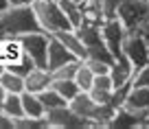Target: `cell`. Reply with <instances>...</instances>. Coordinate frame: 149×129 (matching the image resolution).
Returning <instances> with one entry per match:
<instances>
[{
	"instance_id": "6da1fadb",
	"label": "cell",
	"mask_w": 149,
	"mask_h": 129,
	"mask_svg": "<svg viewBox=\"0 0 149 129\" xmlns=\"http://www.w3.org/2000/svg\"><path fill=\"white\" fill-rule=\"evenodd\" d=\"M35 31H42V26H40V20H37L31 2L29 5H11L0 15V35L18 37Z\"/></svg>"
},
{
	"instance_id": "7a4b0ae2",
	"label": "cell",
	"mask_w": 149,
	"mask_h": 129,
	"mask_svg": "<svg viewBox=\"0 0 149 129\" xmlns=\"http://www.w3.org/2000/svg\"><path fill=\"white\" fill-rule=\"evenodd\" d=\"M31 5H33V9H35V15H37V20H40V26H42L44 33L55 35V33H59V31L72 28L70 20L66 18V13L61 11L57 0H33Z\"/></svg>"
},
{
	"instance_id": "3957f363",
	"label": "cell",
	"mask_w": 149,
	"mask_h": 129,
	"mask_svg": "<svg viewBox=\"0 0 149 129\" xmlns=\"http://www.w3.org/2000/svg\"><path fill=\"white\" fill-rule=\"evenodd\" d=\"M116 18L125 24L127 31H143V26L149 22V2H143V0H123L118 5Z\"/></svg>"
},
{
	"instance_id": "277c9868",
	"label": "cell",
	"mask_w": 149,
	"mask_h": 129,
	"mask_svg": "<svg viewBox=\"0 0 149 129\" xmlns=\"http://www.w3.org/2000/svg\"><path fill=\"white\" fill-rule=\"evenodd\" d=\"M20 44H22L24 53L35 61L37 68H46L48 64V42H51V35L44 31H35V33H24V35H18Z\"/></svg>"
},
{
	"instance_id": "5b68a950",
	"label": "cell",
	"mask_w": 149,
	"mask_h": 129,
	"mask_svg": "<svg viewBox=\"0 0 149 129\" xmlns=\"http://www.w3.org/2000/svg\"><path fill=\"white\" fill-rule=\"evenodd\" d=\"M123 55L132 61L136 70L149 64V37L143 31H130L123 42Z\"/></svg>"
},
{
	"instance_id": "8992f818",
	"label": "cell",
	"mask_w": 149,
	"mask_h": 129,
	"mask_svg": "<svg viewBox=\"0 0 149 129\" xmlns=\"http://www.w3.org/2000/svg\"><path fill=\"white\" fill-rule=\"evenodd\" d=\"M127 33H130V31L125 28V24H123L118 18H105V22L101 24L103 42H105V46L112 51L114 57L123 53V42H125Z\"/></svg>"
},
{
	"instance_id": "52a82bcc",
	"label": "cell",
	"mask_w": 149,
	"mask_h": 129,
	"mask_svg": "<svg viewBox=\"0 0 149 129\" xmlns=\"http://www.w3.org/2000/svg\"><path fill=\"white\" fill-rule=\"evenodd\" d=\"M44 118H46L48 127H55V129H59V127H88V123H86L70 105L48 110Z\"/></svg>"
},
{
	"instance_id": "ba28073f",
	"label": "cell",
	"mask_w": 149,
	"mask_h": 129,
	"mask_svg": "<svg viewBox=\"0 0 149 129\" xmlns=\"http://www.w3.org/2000/svg\"><path fill=\"white\" fill-rule=\"evenodd\" d=\"M77 59L79 57L74 55V53H70L55 35H51V42H48V64H46L48 70H55L59 66L68 64V61H77Z\"/></svg>"
},
{
	"instance_id": "9c48e42d",
	"label": "cell",
	"mask_w": 149,
	"mask_h": 129,
	"mask_svg": "<svg viewBox=\"0 0 149 129\" xmlns=\"http://www.w3.org/2000/svg\"><path fill=\"white\" fill-rule=\"evenodd\" d=\"M134 72H136V68L132 66V61L127 59L123 53L114 57V64H112V68H110V77H112V81H114V88H118V85H123V83L132 81Z\"/></svg>"
},
{
	"instance_id": "30bf717a",
	"label": "cell",
	"mask_w": 149,
	"mask_h": 129,
	"mask_svg": "<svg viewBox=\"0 0 149 129\" xmlns=\"http://www.w3.org/2000/svg\"><path fill=\"white\" fill-rule=\"evenodd\" d=\"M88 94L97 103H110L112 101V94H114V81H112L110 72L97 74V77H94V85L90 88Z\"/></svg>"
},
{
	"instance_id": "8fae6325",
	"label": "cell",
	"mask_w": 149,
	"mask_h": 129,
	"mask_svg": "<svg viewBox=\"0 0 149 129\" xmlns=\"http://www.w3.org/2000/svg\"><path fill=\"white\" fill-rule=\"evenodd\" d=\"M55 37L64 44L66 48H68L70 53H74V55L79 57L81 61L88 57V48H86V44H84V40H81V35L77 33V28H68V31H59V33H55Z\"/></svg>"
},
{
	"instance_id": "7c38bea8",
	"label": "cell",
	"mask_w": 149,
	"mask_h": 129,
	"mask_svg": "<svg viewBox=\"0 0 149 129\" xmlns=\"http://www.w3.org/2000/svg\"><path fill=\"white\" fill-rule=\"evenodd\" d=\"M125 107H130L143 118H147L149 116V88H134L132 85L130 94L125 98Z\"/></svg>"
},
{
	"instance_id": "4fadbf2b",
	"label": "cell",
	"mask_w": 149,
	"mask_h": 129,
	"mask_svg": "<svg viewBox=\"0 0 149 129\" xmlns=\"http://www.w3.org/2000/svg\"><path fill=\"white\" fill-rule=\"evenodd\" d=\"M51 83H53V74L48 68H33L31 72L24 77V85H26L29 92H42V90L51 88Z\"/></svg>"
},
{
	"instance_id": "5bb4252c",
	"label": "cell",
	"mask_w": 149,
	"mask_h": 129,
	"mask_svg": "<svg viewBox=\"0 0 149 129\" xmlns=\"http://www.w3.org/2000/svg\"><path fill=\"white\" fill-rule=\"evenodd\" d=\"M145 125V118L140 114H136L134 110H130V107H118L116 112H114V116H112L110 120V127H143Z\"/></svg>"
},
{
	"instance_id": "9a60e30c",
	"label": "cell",
	"mask_w": 149,
	"mask_h": 129,
	"mask_svg": "<svg viewBox=\"0 0 149 129\" xmlns=\"http://www.w3.org/2000/svg\"><path fill=\"white\" fill-rule=\"evenodd\" d=\"M22 107H24V114L31 116V118H44V116H46V107L42 105L37 92L24 90L22 92Z\"/></svg>"
},
{
	"instance_id": "2e32d148",
	"label": "cell",
	"mask_w": 149,
	"mask_h": 129,
	"mask_svg": "<svg viewBox=\"0 0 149 129\" xmlns=\"http://www.w3.org/2000/svg\"><path fill=\"white\" fill-rule=\"evenodd\" d=\"M0 112H5V114L11 116L13 120L26 116V114H24V107H22V94L9 92V94H7V98H5V103H2V110H0Z\"/></svg>"
},
{
	"instance_id": "e0dca14e",
	"label": "cell",
	"mask_w": 149,
	"mask_h": 129,
	"mask_svg": "<svg viewBox=\"0 0 149 129\" xmlns=\"http://www.w3.org/2000/svg\"><path fill=\"white\" fill-rule=\"evenodd\" d=\"M37 96H40V101H42V105L46 107V112L48 110H55V107H64V105H68V101H66L64 96H61L59 92H57L55 88H46V90H42V92H37Z\"/></svg>"
},
{
	"instance_id": "ac0fdd59",
	"label": "cell",
	"mask_w": 149,
	"mask_h": 129,
	"mask_svg": "<svg viewBox=\"0 0 149 129\" xmlns=\"http://www.w3.org/2000/svg\"><path fill=\"white\" fill-rule=\"evenodd\" d=\"M51 85H53V88H55V90H57V92H59V94H61V96H64L68 103H70L74 96H77V94L81 92L74 79H53Z\"/></svg>"
},
{
	"instance_id": "d6986e66",
	"label": "cell",
	"mask_w": 149,
	"mask_h": 129,
	"mask_svg": "<svg viewBox=\"0 0 149 129\" xmlns=\"http://www.w3.org/2000/svg\"><path fill=\"white\" fill-rule=\"evenodd\" d=\"M0 83L5 85L7 92H18V94H22L24 90H26L22 74H15V72H11V70H7V68H5V72H2V77H0Z\"/></svg>"
},
{
	"instance_id": "ffe728a7",
	"label": "cell",
	"mask_w": 149,
	"mask_h": 129,
	"mask_svg": "<svg viewBox=\"0 0 149 129\" xmlns=\"http://www.w3.org/2000/svg\"><path fill=\"white\" fill-rule=\"evenodd\" d=\"M94 77H97V74L90 70V66L86 64V61H81L79 68H77V74H74V81H77L81 92H90V88L94 85Z\"/></svg>"
},
{
	"instance_id": "44dd1931",
	"label": "cell",
	"mask_w": 149,
	"mask_h": 129,
	"mask_svg": "<svg viewBox=\"0 0 149 129\" xmlns=\"http://www.w3.org/2000/svg\"><path fill=\"white\" fill-rule=\"evenodd\" d=\"M61 7V11L66 13V18L70 20L72 28H79L84 18H81V9H79V2H74V0H57Z\"/></svg>"
},
{
	"instance_id": "7402d4cb",
	"label": "cell",
	"mask_w": 149,
	"mask_h": 129,
	"mask_svg": "<svg viewBox=\"0 0 149 129\" xmlns=\"http://www.w3.org/2000/svg\"><path fill=\"white\" fill-rule=\"evenodd\" d=\"M7 70H11V72H15V74H22V77H26L29 72H31L33 68H35V61L31 59V57L24 53L22 57H20L18 61H13V64H9V66H5Z\"/></svg>"
},
{
	"instance_id": "603a6c76",
	"label": "cell",
	"mask_w": 149,
	"mask_h": 129,
	"mask_svg": "<svg viewBox=\"0 0 149 129\" xmlns=\"http://www.w3.org/2000/svg\"><path fill=\"white\" fill-rule=\"evenodd\" d=\"M79 64H81V59H77V61H68V64H64V66H59V68L51 70L53 79H74Z\"/></svg>"
},
{
	"instance_id": "cb8c5ba5",
	"label": "cell",
	"mask_w": 149,
	"mask_h": 129,
	"mask_svg": "<svg viewBox=\"0 0 149 129\" xmlns=\"http://www.w3.org/2000/svg\"><path fill=\"white\" fill-rule=\"evenodd\" d=\"M132 85L134 88H149V64L138 68L132 77Z\"/></svg>"
},
{
	"instance_id": "d4e9b609",
	"label": "cell",
	"mask_w": 149,
	"mask_h": 129,
	"mask_svg": "<svg viewBox=\"0 0 149 129\" xmlns=\"http://www.w3.org/2000/svg\"><path fill=\"white\" fill-rule=\"evenodd\" d=\"M84 61L90 66V70H92L94 74H105V72H110V68H112V64L101 61V59H92V57H88V59H84Z\"/></svg>"
},
{
	"instance_id": "484cf974",
	"label": "cell",
	"mask_w": 149,
	"mask_h": 129,
	"mask_svg": "<svg viewBox=\"0 0 149 129\" xmlns=\"http://www.w3.org/2000/svg\"><path fill=\"white\" fill-rule=\"evenodd\" d=\"M0 127H13V118L7 116L5 112H0Z\"/></svg>"
},
{
	"instance_id": "4316f807",
	"label": "cell",
	"mask_w": 149,
	"mask_h": 129,
	"mask_svg": "<svg viewBox=\"0 0 149 129\" xmlns=\"http://www.w3.org/2000/svg\"><path fill=\"white\" fill-rule=\"evenodd\" d=\"M7 90H5V85H2V83H0V110H2V103H5V98H7Z\"/></svg>"
},
{
	"instance_id": "83f0119b",
	"label": "cell",
	"mask_w": 149,
	"mask_h": 129,
	"mask_svg": "<svg viewBox=\"0 0 149 129\" xmlns=\"http://www.w3.org/2000/svg\"><path fill=\"white\" fill-rule=\"evenodd\" d=\"M9 7H11V2H9V0H0V15L5 13V11L9 9Z\"/></svg>"
},
{
	"instance_id": "f1b7e54d",
	"label": "cell",
	"mask_w": 149,
	"mask_h": 129,
	"mask_svg": "<svg viewBox=\"0 0 149 129\" xmlns=\"http://www.w3.org/2000/svg\"><path fill=\"white\" fill-rule=\"evenodd\" d=\"M11 5H29V2H31V0H9Z\"/></svg>"
},
{
	"instance_id": "f546056e",
	"label": "cell",
	"mask_w": 149,
	"mask_h": 129,
	"mask_svg": "<svg viewBox=\"0 0 149 129\" xmlns=\"http://www.w3.org/2000/svg\"><path fill=\"white\" fill-rule=\"evenodd\" d=\"M143 33H145V35L149 37V22H147V24H145V26H143Z\"/></svg>"
},
{
	"instance_id": "4dcf8cb0",
	"label": "cell",
	"mask_w": 149,
	"mask_h": 129,
	"mask_svg": "<svg viewBox=\"0 0 149 129\" xmlns=\"http://www.w3.org/2000/svg\"><path fill=\"white\" fill-rule=\"evenodd\" d=\"M2 72H5V64L0 61V77H2Z\"/></svg>"
},
{
	"instance_id": "1f68e13d",
	"label": "cell",
	"mask_w": 149,
	"mask_h": 129,
	"mask_svg": "<svg viewBox=\"0 0 149 129\" xmlns=\"http://www.w3.org/2000/svg\"><path fill=\"white\" fill-rule=\"evenodd\" d=\"M143 127H149V116L145 118V125H143Z\"/></svg>"
},
{
	"instance_id": "d6a6232c",
	"label": "cell",
	"mask_w": 149,
	"mask_h": 129,
	"mask_svg": "<svg viewBox=\"0 0 149 129\" xmlns=\"http://www.w3.org/2000/svg\"><path fill=\"white\" fill-rule=\"evenodd\" d=\"M74 2H79V0H74Z\"/></svg>"
},
{
	"instance_id": "836d02e7",
	"label": "cell",
	"mask_w": 149,
	"mask_h": 129,
	"mask_svg": "<svg viewBox=\"0 0 149 129\" xmlns=\"http://www.w3.org/2000/svg\"><path fill=\"white\" fill-rule=\"evenodd\" d=\"M31 2H33V0H31Z\"/></svg>"
}]
</instances>
